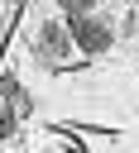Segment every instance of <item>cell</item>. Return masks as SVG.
I'll return each instance as SVG.
<instances>
[{
    "instance_id": "1",
    "label": "cell",
    "mask_w": 139,
    "mask_h": 153,
    "mask_svg": "<svg viewBox=\"0 0 139 153\" xmlns=\"http://www.w3.org/2000/svg\"><path fill=\"white\" fill-rule=\"evenodd\" d=\"M67 33L77 38V48H81V53H105V48H110V24H105V19L72 14V29H67Z\"/></svg>"
},
{
    "instance_id": "2",
    "label": "cell",
    "mask_w": 139,
    "mask_h": 153,
    "mask_svg": "<svg viewBox=\"0 0 139 153\" xmlns=\"http://www.w3.org/2000/svg\"><path fill=\"white\" fill-rule=\"evenodd\" d=\"M38 38H43V57H58V62H62V57H67V48H72V33H67V29H58V24H43V33H38Z\"/></svg>"
},
{
    "instance_id": "3",
    "label": "cell",
    "mask_w": 139,
    "mask_h": 153,
    "mask_svg": "<svg viewBox=\"0 0 139 153\" xmlns=\"http://www.w3.org/2000/svg\"><path fill=\"white\" fill-rule=\"evenodd\" d=\"M14 129H19V115H14L10 105H0V139H10Z\"/></svg>"
},
{
    "instance_id": "4",
    "label": "cell",
    "mask_w": 139,
    "mask_h": 153,
    "mask_svg": "<svg viewBox=\"0 0 139 153\" xmlns=\"http://www.w3.org/2000/svg\"><path fill=\"white\" fill-rule=\"evenodd\" d=\"M58 5H62V10H67V14H86V10H91V5H96V0H58Z\"/></svg>"
}]
</instances>
